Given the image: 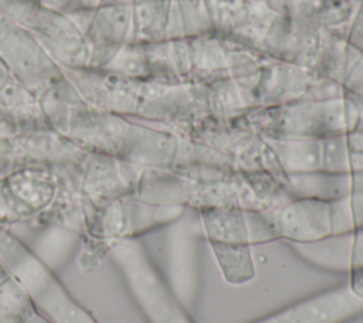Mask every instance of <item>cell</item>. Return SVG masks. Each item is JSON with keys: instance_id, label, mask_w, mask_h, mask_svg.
Wrapping results in <instances>:
<instances>
[{"instance_id": "5bb4252c", "label": "cell", "mask_w": 363, "mask_h": 323, "mask_svg": "<svg viewBox=\"0 0 363 323\" xmlns=\"http://www.w3.org/2000/svg\"><path fill=\"white\" fill-rule=\"evenodd\" d=\"M0 112L14 125L16 133L50 125L40 99L11 76L0 86Z\"/></svg>"}, {"instance_id": "5b68a950", "label": "cell", "mask_w": 363, "mask_h": 323, "mask_svg": "<svg viewBox=\"0 0 363 323\" xmlns=\"http://www.w3.org/2000/svg\"><path fill=\"white\" fill-rule=\"evenodd\" d=\"M184 205H162L128 194L94 207L88 221V235L108 239L138 238L140 234L177 221Z\"/></svg>"}, {"instance_id": "7402d4cb", "label": "cell", "mask_w": 363, "mask_h": 323, "mask_svg": "<svg viewBox=\"0 0 363 323\" xmlns=\"http://www.w3.org/2000/svg\"><path fill=\"white\" fill-rule=\"evenodd\" d=\"M352 1H353V3H354V4H360V3H362V1H363V0H352Z\"/></svg>"}, {"instance_id": "4fadbf2b", "label": "cell", "mask_w": 363, "mask_h": 323, "mask_svg": "<svg viewBox=\"0 0 363 323\" xmlns=\"http://www.w3.org/2000/svg\"><path fill=\"white\" fill-rule=\"evenodd\" d=\"M265 7L278 17L309 26H337L353 13L352 0H262Z\"/></svg>"}, {"instance_id": "ffe728a7", "label": "cell", "mask_w": 363, "mask_h": 323, "mask_svg": "<svg viewBox=\"0 0 363 323\" xmlns=\"http://www.w3.org/2000/svg\"><path fill=\"white\" fill-rule=\"evenodd\" d=\"M24 323H51L43 313H40L37 310V307L27 316V319L24 320Z\"/></svg>"}, {"instance_id": "e0dca14e", "label": "cell", "mask_w": 363, "mask_h": 323, "mask_svg": "<svg viewBox=\"0 0 363 323\" xmlns=\"http://www.w3.org/2000/svg\"><path fill=\"white\" fill-rule=\"evenodd\" d=\"M347 288L353 296L363 300V228L350 231L346 252Z\"/></svg>"}, {"instance_id": "52a82bcc", "label": "cell", "mask_w": 363, "mask_h": 323, "mask_svg": "<svg viewBox=\"0 0 363 323\" xmlns=\"http://www.w3.org/2000/svg\"><path fill=\"white\" fill-rule=\"evenodd\" d=\"M142 171L143 167L128 160L88 152L81 164L84 196L94 207H98L133 194Z\"/></svg>"}, {"instance_id": "603a6c76", "label": "cell", "mask_w": 363, "mask_h": 323, "mask_svg": "<svg viewBox=\"0 0 363 323\" xmlns=\"http://www.w3.org/2000/svg\"><path fill=\"white\" fill-rule=\"evenodd\" d=\"M248 1H262V0H248Z\"/></svg>"}, {"instance_id": "9c48e42d", "label": "cell", "mask_w": 363, "mask_h": 323, "mask_svg": "<svg viewBox=\"0 0 363 323\" xmlns=\"http://www.w3.org/2000/svg\"><path fill=\"white\" fill-rule=\"evenodd\" d=\"M268 212L278 239L311 242L332 235L330 207L326 200L291 198Z\"/></svg>"}, {"instance_id": "9a60e30c", "label": "cell", "mask_w": 363, "mask_h": 323, "mask_svg": "<svg viewBox=\"0 0 363 323\" xmlns=\"http://www.w3.org/2000/svg\"><path fill=\"white\" fill-rule=\"evenodd\" d=\"M34 309V303L13 276L0 283V323H24Z\"/></svg>"}, {"instance_id": "6da1fadb", "label": "cell", "mask_w": 363, "mask_h": 323, "mask_svg": "<svg viewBox=\"0 0 363 323\" xmlns=\"http://www.w3.org/2000/svg\"><path fill=\"white\" fill-rule=\"evenodd\" d=\"M235 122L271 139L326 137L353 130L359 109L352 98L291 101L252 109Z\"/></svg>"}, {"instance_id": "2e32d148", "label": "cell", "mask_w": 363, "mask_h": 323, "mask_svg": "<svg viewBox=\"0 0 363 323\" xmlns=\"http://www.w3.org/2000/svg\"><path fill=\"white\" fill-rule=\"evenodd\" d=\"M332 235L363 228V188L329 201Z\"/></svg>"}, {"instance_id": "ba28073f", "label": "cell", "mask_w": 363, "mask_h": 323, "mask_svg": "<svg viewBox=\"0 0 363 323\" xmlns=\"http://www.w3.org/2000/svg\"><path fill=\"white\" fill-rule=\"evenodd\" d=\"M363 310L347 285L319 292L251 323H343Z\"/></svg>"}, {"instance_id": "44dd1931", "label": "cell", "mask_w": 363, "mask_h": 323, "mask_svg": "<svg viewBox=\"0 0 363 323\" xmlns=\"http://www.w3.org/2000/svg\"><path fill=\"white\" fill-rule=\"evenodd\" d=\"M11 275H10V272H9V269L6 268V265L3 264V261L0 259V283L3 282V280H6L7 278H10Z\"/></svg>"}, {"instance_id": "277c9868", "label": "cell", "mask_w": 363, "mask_h": 323, "mask_svg": "<svg viewBox=\"0 0 363 323\" xmlns=\"http://www.w3.org/2000/svg\"><path fill=\"white\" fill-rule=\"evenodd\" d=\"M108 258L121 271L149 323H193L138 238L112 239Z\"/></svg>"}, {"instance_id": "3957f363", "label": "cell", "mask_w": 363, "mask_h": 323, "mask_svg": "<svg viewBox=\"0 0 363 323\" xmlns=\"http://www.w3.org/2000/svg\"><path fill=\"white\" fill-rule=\"evenodd\" d=\"M0 259L51 323H98L62 286L51 268L11 230L0 225Z\"/></svg>"}, {"instance_id": "7c38bea8", "label": "cell", "mask_w": 363, "mask_h": 323, "mask_svg": "<svg viewBox=\"0 0 363 323\" xmlns=\"http://www.w3.org/2000/svg\"><path fill=\"white\" fill-rule=\"evenodd\" d=\"M284 188L291 198L337 200L363 188V171L286 173Z\"/></svg>"}, {"instance_id": "8fae6325", "label": "cell", "mask_w": 363, "mask_h": 323, "mask_svg": "<svg viewBox=\"0 0 363 323\" xmlns=\"http://www.w3.org/2000/svg\"><path fill=\"white\" fill-rule=\"evenodd\" d=\"M14 140L24 159L47 166L81 162L88 153L51 125L18 132Z\"/></svg>"}, {"instance_id": "30bf717a", "label": "cell", "mask_w": 363, "mask_h": 323, "mask_svg": "<svg viewBox=\"0 0 363 323\" xmlns=\"http://www.w3.org/2000/svg\"><path fill=\"white\" fill-rule=\"evenodd\" d=\"M4 184L21 222L45 210L55 194V178L51 166L28 160L10 170L4 176Z\"/></svg>"}, {"instance_id": "8992f818", "label": "cell", "mask_w": 363, "mask_h": 323, "mask_svg": "<svg viewBox=\"0 0 363 323\" xmlns=\"http://www.w3.org/2000/svg\"><path fill=\"white\" fill-rule=\"evenodd\" d=\"M0 61L9 75L38 99L64 79L62 68L34 35L20 26L0 42Z\"/></svg>"}, {"instance_id": "7a4b0ae2", "label": "cell", "mask_w": 363, "mask_h": 323, "mask_svg": "<svg viewBox=\"0 0 363 323\" xmlns=\"http://www.w3.org/2000/svg\"><path fill=\"white\" fill-rule=\"evenodd\" d=\"M199 212L224 280L231 285L252 280L251 245L278 239L269 212L242 208H203Z\"/></svg>"}, {"instance_id": "d6986e66", "label": "cell", "mask_w": 363, "mask_h": 323, "mask_svg": "<svg viewBox=\"0 0 363 323\" xmlns=\"http://www.w3.org/2000/svg\"><path fill=\"white\" fill-rule=\"evenodd\" d=\"M16 135V128L14 125L0 112V139L10 137Z\"/></svg>"}, {"instance_id": "ac0fdd59", "label": "cell", "mask_w": 363, "mask_h": 323, "mask_svg": "<svg viewBox=\"0 0 363 323\" xmlns=\"http://www.w3.org/2000/svg\"><path fill=\"white\" fill-rule=\"evenodd\" d=\"M17 27V24L3 11L0 10V42Z\"/></svg>"}]
</instances>
